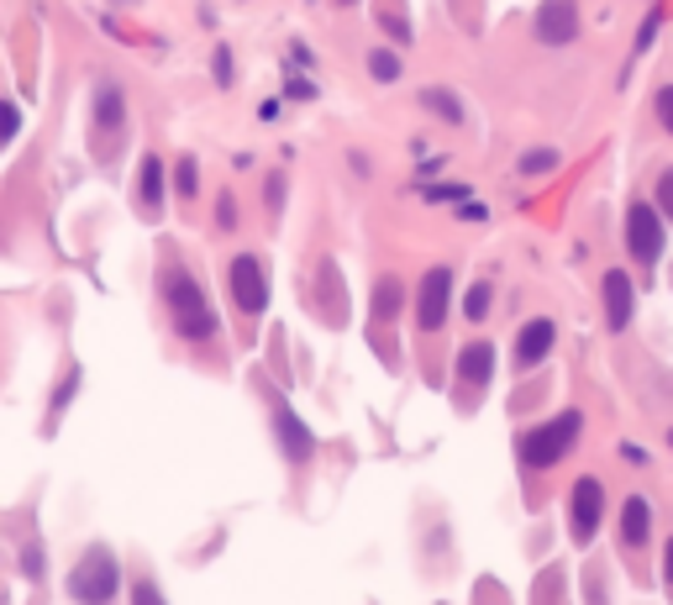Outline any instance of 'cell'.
Here are the masks:
<instances>
[{"instance_id": "cell-1", "label": "cell", "mask_w": 673, "mask_h": 605, "mask_svg": "<svg viewBox=\"0 0 673 605\" xmlns=\"http://www.w3.org/2000/svg\"><path fill=\"white\" fill-rule=\"evenodd\" d=\"M164 306H168V327L179 332L185 342H206L217 338V311H211V300H206V290L195 285V274L179 258H168L164 264Z\"/></svg>"}, {"instance_id": "cell-2", "label": "cell", "mask_w": 673, "mask_h": 605, "mask_svg": "<svg viewBox=\"0 0 673 605\" xmlns=\"http://www.w3.org/2000/svg\"><path fill=\"white\" fill-rule=\"evenodd\" d=\"M578 432H584V416H578V411H558L553 421H542V427H527V432L516 437L521 469H531V474H542V469H558V463L574 453Z\"/></svg>"}, {"instance_id": "cell-3", "label": "cell", "mask_w": 673, "mask_h": 605, "mask_svg": "<svg viewBox=\"0 0 673 605\" xmlns=\"http://www.w3.org/2000/svg\"><path fill=\"white\" fill-rule=\"evenodd\" d=\"M626 253L642 274H658V264L669 258V221L652 200H631L626 206Z\"/></svg>"}, {"instance_id": "cell-4", "label": "cell", "mask_w": 673, "mask_h": 605, "mask_svg": "<svg viewBox=\"0 0 673 605\" xmlns=\"http://www.w3.org/2000/svg\"><path fill=\"white\" fill-rule=\"evenodd\" d=\"M117 590H121V569H117V558H111V548H85V558L74 563V574H69V595L79 605H111L117 601Z\"/></svg>"}, {"instance_id": "cell-5", "label": "cell", "mask_w": 673, "mask_h": 605, "mask_svg": "<svg viewBox=\"0 0 673 605\" xmlns=\"http://www.w3.org/2000/svg\"><path fill=\"white\" fill-rule=\"evenodd\" d=\"M117 138H126V96H121L117 85H100L96 106H90V147H96L100 158H111Z\"/></svg>"}, {"instance_id": "cell-6", "label": "cell", "mask_w": 673, "mask_h": 605, "mask_svg": "<svg viewBox=\"0 0 673 605\" xmlns=\"http://www.w3.org/2000/svg\"><path fill=\"white\" fill-rule=\"evenodd\" d=\"M600 521H605V484L595 480V474H584V480H574V490H569V532H574L578 548L595 542Z\"/></svg>"}, {"instance_id": "cell-7", "label": "cell", "mask_w": 673, "mask_h": 605, "mask_svg": "<svg viewBox=\"0 0 673 605\" xmlns=\"http://www.w3.org/2000/svg\"><path fill=\"white\" fill-rule=\"evenodd\" d=\"M453 306V268H427L421 285H416V327L421 332H442Z\"/></svg>"}, {"instance_id": "cell-8", "label": "cell", "mask_w": 673, "mask_h": 605, "mask_svg": "<svg viewBox=\"0 0 673 605\" xmlns=\"http://www.w3.org/2000/svg\"><path fill=\"white\" fill-rule=\"evenodd\" d=\"M531 32H537L542 48H569L578 37V0H542Z\"/></svg>"}, {"instance_id": "cell-9", "label": "cell", "mask_w": 673, "mask_h": 605, "mask_svg": "<svg viewBox=\"0 0 673 605\" xmlns=\"http://www.w3.org/2000/svg\"><path fill=\"white\" fill-rule=\"evenodd\" d=\"M600 306H605V327H610V332H626V327H631V316H637V285H631L626 268H610L600 279Z\"/></svg>"}, {"instance_id": "cell-10", "label": "cell", "mask_w": 673, "mask_h": 605, "mask_svg": "<svg viewBox=\"0 0 673 605\" xmlns=\"http://www.w3.org/2000/svg\"><path fill=\"white\" fill-rule=\"evenodd\" d=\"M232 295H238L242 316H258L268 306V274L253 253H238V258H232Z\"/></svg>"}, {"instance_id": "cell-11", "label": "cell", "mask_w": 673, "mask_h": 605, "mask_svg": "<svg viewBox=\"0 0 673 605\" xmlns=\"http://www.w3.org/2000/svg\"><path fill=\"white\" fill-rule=\"evenodd\" d=\"M553 342H558V321L553 316H537V321H527L521 327V338H516V369L527 374V369H537V363L553 353Z\"/></svg>"}, {"instance_id": "cell-12", "label": "cell", "mask_w": 673, "mask_h": 605, "mask_svg": "<svg viewBox=\"0 0 673 605\" xmlns=\"http://www.w3.org/2000/svg\"><path fill=\"white\" fill-rule=\"evenodd\" d=\"M648 537H652L648 495H626V506H621V548L626 553H637V548H648Z\"/></svg>"}, {"instance_id": "cell-13", "label": "cell", "mask_w": 673, "mask_h": 605, "mask_svg": "<svg viewBox=\"0 0 673 605\" xmlns=\"http://www.w3.org/2000/svg\"><path fill=\"white\" fill-rule=\"evenodd\" d=\"M489 374H495V348L489 342H468L457 353V380H468V385L479 389V385H489Z\"/></svg>"}, {"instance_id": "cell-14", "label": "cell", "mask_w": 673, "mask_h": 605, "mask_svg": "<svg viewBox=\"0 0 673 605\" xmlns=\"http://www.w3.org/2000/svg\"><path fill=\"white\" fill-rule=\"evenodd\" d=\"M274 427H279V437H285V453L289 459H311V432L295 421V416L285 411V406H274Z\"/></svg>"}, {"instance_id": "cell-15", "label": "cell", "mask_w": 673, "mask_h": 605, "mask_svg": "<svg viewBox=\"0 0 673 605\" xmlns=\"http://www.w3.org/2000/svg\"><path fill=\"white\" fill-rule=\"evenodd\" d=\"M421 111H432L437 121H453V127L468 117V106H463L453 90H421Z\"/></svg>"}, {"instance_id": "cell-16", "label": "cell", "mask_w": 673, "mask_h": 605, "mask_svg": "<svg viewBox=\"0 0 673 605\" xmlns=\"http://www.w3.org/2000/svg\"><path fill=\"white\" fill-rule=\"evenodd\" d=\"M137 190H143V211H158V200H164V158H143Z\"/></svg>"}, {"instance_id": "cell-17", "label": "cell", "mask_w": 673, "mask_h": 605, "mask_svg": "<svg viewBox=\"0 0 673 605\" xmlns=\"http://www.w3.org/2000/svg\"><path fill=\"white\" fill-rule=\"evenodd\" d=\"M400 311V279H379V285H374V321H389V316Z\"/></svg>"}, {"instance_id": "cell-18", "label": "cell", "mask_w": 673, "mask_h": 605, "mask_svg": "<svg viewBox=\"0 0 673 605\" xmlns=\"http://www.w3.org/2000/svg\"><path fill=\"white\" fill-rule=\"evenodd\" d=\"M368 74H374L379 85H389V79H400V58H395V53H385V48H374V53H368Z\"/></svg>"}, {"instance_id": "cell-19", "label": "cell", "mask_w": 673, "mask_h": 605, "mask_svg": "<svg viewBox=\"0 0 673 605\" xmlns=\"http://www.w3.org/2000/svg\"><path fill=\"white\" fill-rule=\"evenodd\" d=\"M652 206H658V211H663V221L673 227V164L658 174V185H652Z\"/></svg>"}, {"instance_id": "cell-20", "label": "cell", "mask_w": 673, "mask_h": 605, "mask_svg": "<svg viewBox=\"0 0 673 605\" xmlns=\"http://www.w3.org/2000/svg\"><path fill=\"white\" fill-rule=\"evenodd\" d=\"M558 169V153L553 147H531L527 158H521V174H553Z\"/></svg>"}, {"instance_id": "cell-21", "label": "cell", "mask_w": 673, "mask_h": 605, "mask_svg": "<svg viewBox=\"0 0 673 605\" xmlns=\"http://www.w3.org/2000/svg\"><path fill=\"white\" fill-rule=\"evenodd\" d=\"M652 117H658V127L673 138V85H663V90L652 96Z\"/></svg>"}, {"instance_id": "cell-22", "label": "cell", "mask_w": 673, "mask_h": 605, "mask_svg": "<svg viewBox=\"0 0 673 605\" xmlns=\"http://www.w3.org/2000/svg\"><path fill=\"white\" fill-rule=\"evenodd\" d=\"M489 285H474V290H468V306H463V311H468V321H484V311H489Z\"/></svg>"}, {"instance_id": "cell-23", "label": "cell", "mask_w": 673, "mask_h": 605, "mask_svg": "<svg viewBox=\"0 0 673 605\" xmlns=\"http://www.w3.org/2000/svg\"><path fill=\"white\" fill-rule=\"evenodd\" d=\"M132 605H168V601L158 595V584H153V580H137V584H132Z\"/></svg>"}, {"instance_id": "cell-24", "label": "cell", "mask_w": 673, "mask_h": 605, "mask_svg": "<svg viewBox=\"0 0 673 605\" xmlns=\"http://www.w3.org/2000/svg\"><path fill=\"white\" fill-rule=\"evenodd\" d=\"M179 195H185V200H195V164H190V158H179Z\"/></svg>"}, {"instance_id": "cell-25", "label": "cell", "mask_w": 673, "mask_h": 605, "mask_svg": "<svg viewBox=\"0 0 673 605\" xmlns=\"http://www.w3.org/2000/svg\"><path fill=\"white\" fill-rule=\"evenodd\" d=\"M11 127H16V106H0V138H11Z\"/></svg>"}, {"instance_id": "cell-26", "label": "cell", "mask_w": 673, "mask_h": 605, "mask_svg": "<svg viewBox=\"0 0 673 605\" xmlns=\"http://www.w3.org/2000/svg\"><path fill=\"white\" fill-rule=\"evenodd\" d=\"M663 584H669V590H673V537H669V542H663Z\"/></svg>"}, {"instance_id": "cell-27", "label": "cell", "mask_w": 673, "mask_h": 605, "mask_svg": "<svg viewBox=\"0 0 673 605\" xmlns=\"http://www.w3.org/2000/svg\"><path fill=\"white\" fill-rule=\"evenodd\" d=\"M238 221V206H232V195H221V227H232Z\"/></svg>"}, {"instance_id": "cell-28", "label": "cell", "mask_w": 673, "mask_h": 605, "mask_svg": "<svg viewBox=\"0 0 673 605\" xmlns=\"http://www.w3.org/2000/svg\"><path fill=\"white\" fill-rule=\"evenodd\" d=\"M669 442H673V432H669Z\"/></svg>"}]
</instances>
